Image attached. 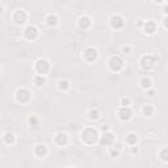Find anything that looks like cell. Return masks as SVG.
Segmentation results:
<instances>
[{"label": "cell", "mask_w": 168, "mask_h": 168, "mask_svg": "<svg viewBox=\"0 0 168 168\" xmlns=\"http://www.w3.org/2000/svg\"><path fill=\"white\" fill-rule=\"evenodd\" d=\"M38 70H39V72H45L47 70V63L45 62V61H41V62H38Z\"/></svg>", "instance_id": "6da1fadb"}, {"label": "cell", "mask_w": 168, "mask_h": 168, "mask_svg": "<svg viewBox=\"0 0 168 168\" xmlns=\"http://www.w3.org/2000/svg\"><path fill=\"white\" fill-rule=\"evenodd\" d=\"M121 66H122L121 59H118V58H113V59H112V67H113V68H120Z\"/></svg>", "instance_id": "7a4b0ae2"}, {"label": "cell", "mask_w": 168, "mask_h": 168, "mask_svg": "<svg viewBox=\"0 0 168 168\" xmlns=\"http://www.w3.org/2000/svg\"><path fill=\"white\" fill-rule=\"evenodd\" d=\"M26 36H28V38L34 37V36H36V29H34V28H28V29H26Z\"/></svg>", "instance_id": "3957f363"}, {"label": "cell", "mask_w": 168, "mask_h": 168, "mask_svg": "<svg viewBox=\"0 0 168 168\" xmlns=\"http://www.w3.org/2000/svg\"><path fill=\"white\" fill-rule=\"evenodd\" d=\"M129 142H130V143L135 142V135H133V134H131V135H129Z\"/></svg>", "instance_id": "277c9868"}, {"label": "cell", "mask_w": 168, "mask_h": 168, "mask_svg": "<svg viewBox=\"0 0 168 168\" xmlns=\"http://www.w3.org/2000/svg\"><path fill=\"white\" fill-rule=\"evenodd\" d=\"M150 112H151V109H150V108H147V106L144 108V113H146V114H147V113H150Z\"/></svg>", "instance_id": "5b68a950"}]
</instances>
